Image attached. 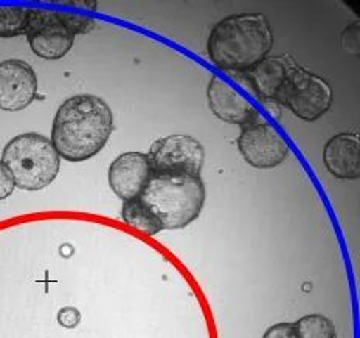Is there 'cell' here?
Instances as JSON below:
<instances>
[{
  "label": "cell",
  "instance_id": "cell-1",
  "mask_svg": "<svg viewBox=\"0 0 360 338\" xmlns=\"http://www.w3.org/2000/svg\"><path fill=\"white\" fill-rule=\"evenodd\" d=\"M114 131V114L109 104L95 95H75L59 106L51 143L67 162L92 159L106 146Z\"/></svg>",
  "mask_w": 360,
  "mask_h": 338
},
{
  "label": "cell",
  "instance_id": "cell-2",
  "mask_svg": "<svg viewBox=\"0 0 360 338\" xmlns=\"http://www.w3.org/2000/svg\"><path fill=\"white\" fill-rule=\"evenodd\" d=\"M274 37L264 14L247 13L222 19L208 36V58L229 73H245L272 50Z\"/></svg>",
  "mask_w": 360,
  "mask_h": 338
},
{
  "label": "cell",
  "instance_id": "cell-3",
  "mask_svg": "<svg viewBox=\"0 0 360 338\" xmlns=\"http://www.w3.org/2000/svg\"><path fill=\"white\" fill-rule=\"evenodd\" d=\"M139 197L160 221L163 230H180L200 216L205 185L200 177L153 172Z\"/></svg>",
  "mask_w": 360,
  "mask_h": 338
},
{
  "label": "cell",
  "instance_id": "cell-4",
  "mask_svg": "<svg viewBox=\"0 0 360 338\" xmlns=\"http://www.w3.org/2000/svg\"><path fill=\"white\" fill-rule=\"evenodd\" d=\"M2 162L13 174L16 186L24 191H41L53 183L61 157L51 140L41 134H20L6 143Z\"/></svg>",
  "mask_w": 360,
  "mask_h": 338
},
{
  "label": "cell",
  "instance_id": "cell-5",
  "mask_svg": "<svg viewBox=\"0 0 360 338\" xmlns=\"http://www.w3.org/2000/svg\"><path fill=\"white\" fill-rule=\"evenodd\" d=\"M276 103L290 109L292 114L300 119L315 122L331 108L333 89L326 79L298 65L281 90Z\"/></svg>",
  "mask_w": 360,
  "mask_h": 338
},
{
  "label": "cell",
  "instance_id": "cell-6",
  "mask_svg": "<svg viewBox=\"0 0 360 338\" xmlns=\"http://www.w3.org/2000/svg\"><path fill=\"white\" fill-rule=\"evenodd\" d=\"M238 149L243 159L257 169L276 168L289 155L288 141L259 114L241 126Z\"/></svg>",
  "mask_w": 360,
  "mask_h": 338
},
{
  "label": "cell",
  "instance_id": "cell-7",
  "mask_svg": "<svg viewBox=\"0 0 360 338\" xmlns=\"http://www.w3.org/2000/svg\"><path fill=\"white\" fill-rule=\"evenodd\" d=\"M148 157L153 172L200 177L205 162V149L200 141L190 135H169L154 141Z\"/></svg>",
  "mask_w": 360,
  "mask_h": 338
},
{
  "label": "cell",
  "instance_id": "cell-8",
  "mask_svg": "<svg viewBox=\"0 0 360 338\" xmlns=\"http://www.w3.org/2000/svg\"><path fill=\"white\" fill-rule=\"evenodd\" d=\"M27 39L34 55L56 61L69 53L73 47L75 34L64 25L58 11L30 6Z\"/></svg>",
  "mask_w": 360,
  "mask_h": 338
},
{
  "label": "cell",
  "instance_id": "cell-9",
  "mask_svg": "<svg viewBox=\"0 0 360 338\" xmlns=\"http://www.w3.org/2000/svg\"><path fill=\"white\" fill-rule=\"evenodd\" d=\"M37 95L34 70L20 59L0 63V109L6 112L24 110Z\"/></svg>",
  "mask_w": 360,
  "mask_h": 338
},
{
  "label": "cell",
  "instance_id": "cell-10",
  "mask_svg": "<svg viewBox=\"0 0 360 338\" xmlns=\"http://www.w3.org/2000/svg\"><path fill=\"white\" fill-rule=\"evenodd\" d=\"M153 174L148 154H120L109 167V186L123 202L139 197Z\"/></svg>",
  "mask_w": 360,
  "mask_h": 338
},
{
  "label": "cell",
  "instance_id": "cell-11",
  "mask_svg": "<svg viewBox=\"0 0 360 338\" xmlns=\"http://www.w3.org/2000/svg\"><path fill=\"white\" fill-rule=\"evenodd\" d=\"M208 106L225 123L243 126L258 114V109L238 89L219 77H212L207 89Z\"/></svg>",
  "mask_w": 360,
  "mask_h": 338
},
{
  "label": "cell",
  "instance_id": "cell-12",
  "mask_svg": "<svg viewBox=\"0 0 360 338\" xmlns=\"http://www.w3.org/2000/svg\"><path fill=\"white\" fill-rule=\"evenodd\" d=\"M297 67L298 64L292 59V56L284 53L276 56H266L244 74L250 87L253 89V92H257L259 100L276 101Z\"/></svg>",
  "mask_w": 360,
  "mask_h": 338
},
{
  "label": "cell",
  "instance_id": "cell-13",
  "mask_svg": "<svg viewBox=\"0 0 360 338\" xmlns=\"http://www.w3.org/2000/svg\"><path fill=\"white\" fill-rule=\"evenodd\" d=\"M323 162L335 178L357 180L360 177V141L352 132L337 134L325 145Z\"/></svg>",
  "mask_w": 360,
  "mask_h": 338
},
{
  "label": "cell",
  "instance_id": "cell-14",
  "mask_svg": "<svg viewBox=\"0 0 360 338\" xmlns=\"http://www.w3.org/2000/svg\"><path fill=\"white\" fill-rule=\"evenodd\" d=\"M123 221L131 225L132 228H137L143 231L145 235L155 236L157 233L163 230L160 221L157 219L155 214L149 209L140 197H135L131 200H126L122 209Z\"/></svg>",
  "mask_w": 360,
  "mask_h": 338
},
{
  "label": "cell",
  "instance_id": "cell-15",
  "mask_svg": "<svg viewBox=\"0 0 360 338\" xmlns=\"http://www.w3.org/2000/svg\"><path fill=\"white\" fill-rule=\"evenodd\" d=\"M30 6H0V37H18L27 34Z\"/></svg>",
  "mask_w": 360,
  "mask_h": 338
},
{
  "label": "cell",
  "instance_id": "cell-16",
  "mask_svg": "<svg viewBox=\"0 0 360 338\" xmlns=\"http://www.w3.org/2000/svg\"><path fill=\"white\" fill-rule=\"evenodd\" d=\"M298 338H337L333 321L321 313L304 315L295 323Z\"/></svg>",
  "mask_w": 360,
  "mask_h": 338
},
{
  "label": "cell",
  "instance_id": "cell-17",
  "mask_svg": "<svg viewBox=\"0 0 360 338\" xmlns=\"http://www.w3.org/2000/svg\"><path fill=\"white\" fill-rule=\"evenodd\" d=\"M59 18L64 22V25L70 30V32L77 36V34H84L89 33L90 30L95 27L94 19L84 18V16H78V14H70V13H64V11H58Z\"/></svg>",
  "mask_w": 360,
  "mask_h": 338
},
{
  "label": "cell",
  "instance_id": "cell-18",
  "mask_svg": "<svg viewBox=\"0 0 360 338\" xmlns=\"http://www.w3.org/2000/svg\"><path fill=\"white\" fill-rule=\"evenodd\" d=\"M56 320L59 323V326H63L65 329H75L78 327L81 323V312L77 309V307L67 306L58 312Z\"/></svg>",
  "mask_w": 360,
  "mask_h": 338
},
{
  "label": "cell",
  "instance_id": "cell-19",
  "mask_svg": "<svg viewBox=\"0 0 360 338\" xmlns=\"http://www.w3.org/2000/svg\"><path fill=\"white\" fill-rule=\"evenodd\" d=\"M262 338H298L295 323H278L270 326Z\"/></svg>",
  "mask_w": 360,
  "mask_h": 338
},
{
  "label": "cell",
  "instance_id": "cell-20",
  "mask_svg": "<svg viewBox=\"0 0 360 338\" xmlns=\"http://www.w3.org/2000/svg\"><path fill=\"white\" fill-rule=\"evenodd\" d=\"M14 188H16V182H14L13 174L5 167L4 162L0 160V200L8 199L13 194Z\"/></svg>",
  "mask_w": 360,
  "mask_h": 338
}]
</instances>
